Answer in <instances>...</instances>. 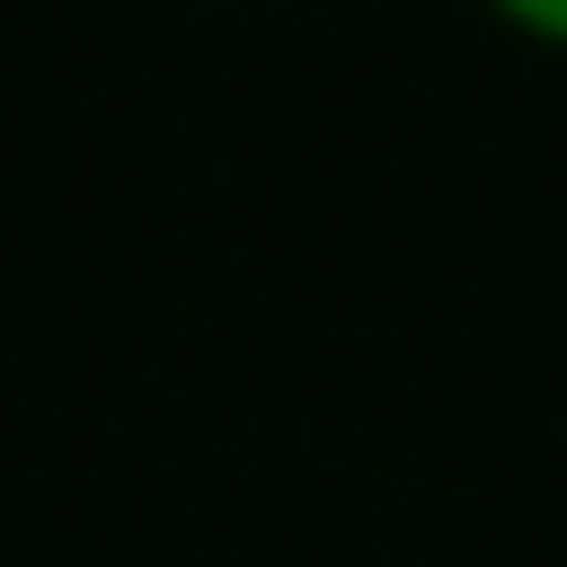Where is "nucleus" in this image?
Instances as JSON below:
<instances>
[{"label":"nucleus","instance_id":"obj_1","mask_svg":"<svg viewBox=\"0 0 567 567\" xmlns=\"http://www.w3.org/2000/svg\"><path fill=\"white\" fill-rule=\"evenodd\" d=\"M488 10H498V20H518L528 40H558V50H567V0H488Z\"/></svg>","mask_w":567,"mask_h":567}]
</instances>
